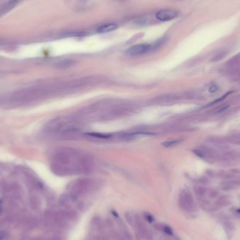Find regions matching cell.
<instances>
[{"label": "cell", "mask_w": 240, "mask_h": 240, "mask_svg": "<svg viewBox=\"0 0 240 240\" xmlns=\"http://www.w3.org/2000/svg\"><path fill=\"white\" fill-rule=\"evenodd\" d=\"M125 217L127 222L131 225V226H136V217L133 215L132 213L127 212L125 214Z\"/></svg>", "instance_id": "cell-11"}, {"label": "cell", "mask_w": 240, "mask_h": 240, "mask_svg": "<svg viewBox=\"0 0 240 240\" xmlns=\"http://www.w3.org/2000/svg\"><path fill=\"white\" fill-rule=\"evenodd\" d=\"M223 226L225 227V228H226V231H227V232H230V233L231 232H233L234 229H235V227H234L233 225L231 223H230V222H228V221L224 222V223H223Z\"/></svg>", "instance_id": "cell-14"}, {"label": "cell", "mask_w": 240, "mask_h": 240, "mask_svg": "<svg viewBox=\"0 0 240 240\" xmlns=\"http://www.w3.org/2000/svg\"><path fill=\"white\" fill-rule=\"evenodd\" d=\"M218 89H219V87H218L217 84H212L211 86L209 87V92L210 93H215L218 92Z\"/></svg>", "instance_id": "cell-20"}, {"label": "cell", "mask_w": 240, "mask_h": 240, "mask_svg": "<svg viewBox=\"0 0 240 240\" xmlns=\"http://www.w3.org/2000/svg\"><path fill=\"white\" fill-rule=\"evenodd\" d=\"M179 205L183 210L192 212L195 210L196 204L192 194L187 190H183L179 196Z\"/></svg>", "instance_id": "cell-3"}, {"label": "cell", "mask_w": 240, "mask_h": 240, "mask_svg": "<svg viewBox=\"0 0 240 240\" xmlns=\"http://www.w3.org/2000/svg\"><path fill=\"white\" fill-rule=\"evenodd\" d=\"M136 226L137 227L139 234L141 235L142 238L147 240H152V235L150 230H149L143 222L138 217H136Z\"/></svg>", "instance_id": "cell-5"}, {"label": "cell", "mask_w": 240, "mask_h": 240, "mask_svg": "<svg viewBox=\"0 0 240 240\" xmlns=\"http://www.w3.org/2000/svg\"><path fill=\"white\" fill-rule=\"evenodd\" d=\"M95 181L89 178H81L76 181L72 185L70 196L73 202L77 201L80 196L92 192L96 188Z\"/></svg>", "instance_id": "cell-2"}, {"label": "cell", "mask_w": 240, "mask_h": 240, "mask_svg": "<svg viewBox=\"0 0 240 240\" xmlns=\"http://www.w3.org/2000/svg\"><path fill=\"white\" fill-rule=\"evenodd\" d=\"M111 236L114 240H126L125 237L121 235L120 234H119L117 232H114H114H112Z\"/></svg>", "instance_id": "cell-15"}, {"label": "cell", "mask_w": 240, "mask_h": 240, "mask_svg": "<svg viewBox=\"0 0 240 240\" xmlns=\"http://www.w3.org/2000/svg\"><path fill=\"white\" fill-rule=\"evenodd\" d=\"M236 213H237V214L240 215V209H237V210H236Z\"/></svg>", "instance_id": "cell-24"}, {"label": "cell", "mask_w": 240, "mask_h": 240, "mask_svg": "<svg viewBox=\"0 0 240 240\" xmlns=\"http://www.w3.org/2000/svg\"><path fill=\"white\" fill-rule=\"evenodd\" d=\"M152 47L148 44H139L129 48L126 51V54L129 56H138L143 55L151 50Z\"/></svg>", "instance_id": "cell-4"}, {"label": "cell", "mask_w": 240, "mask_h": 240, "mask_svg": "<svg viewBox=\"0 0 240 240\" xmlns=\"http://www.w3.org/2000/svg\"><path fill=\"white\" fill-rule=\"evenodd\" d=\"M8 237V233L6 230H0V240H6Z\"/></svg>", "instance_id": "cell-19"}, {"label": "cell", "mask_w": 240, "mask_h": 240, "mask_svg": "<svg viewBox=\"0 0 240 240\" xmlns=\"http://www.w3.org/2000/svg\"><path fill=\"white\" fill-rule=\"evenodd\" d=\"M56 159L58 171L61 175L87 174L93 166L92 158L73 149L62 151Z\"/></svg>", "instance_id": "cell-1"}, {"label": "cell", "mask_w": 240, "mask_h": 240, "mask_svg": "<svg viewBox=\"0 0 240 240\" xmlns=\"http://www.w3.org/2000/svg\"><path fill=\"white\" fill-rule=\"evenodd\" d=\"M229 108V106H225V107H223V108H221L220 109V110H218V113H220V112H223V111H225V110H227V108Z\"/></svg>", "instance_id": "cell-23"}, {"label": "cell", "mask_w": 240, "mask_h": 240, "mask_svg": "<svg viewBox=\"0 0 240 240\" xmlns=\"http://www.w3.org/2000/svg\"><path fill=\"white\" fill-rule=\"evenodd\" d=\"M217 194H218L217 192H215V191L213 190L210 193V194H209V196H210V197H211V198H214V197L217 196Z\"/></svg>", "instance_id": "cell-22"}, {"label": "cell", "mask_w": 240, "mask_h": 240, "mask_svg": "<svg viewBox=\"0 0 240 240\" xmlns=\"http://www.w3.org/2000/svg\"><path fill=\"white\" fill-rule=\"evenodd\" d=\"M164 43V41L163 39H160V40H159L158 42H157L155 44H154V47H155V48H158L161 45H162V44Z\"/></svg>", "instance_id": "cell-21"}, {"label": "cell", "mask_w": 240, "mask_h": 240, "mask_svg": "<svg viewBox=\"0 0 240 240\" xmlns=\"http://www.w3.org/2000/svg\"><path fill=\"white\" fill-rule=\"evenodd\" d=\"M117 28V25H116V24H114V23L105 24V25L100 26L98 28V30H97V32H98V33H106V32L113 31V30H116Z\"/></svg>", "instance_id": "cell-8"}, {"label": "cell", "mask_w": 240, "mask_h": 240, "mask_svg": "<svg viewBox=\"0 0 240 240\" xmlns=\"http://www.w3.org/2000/svg\"><path fill=\"white\" fill-rule=\"evenodd\" d=\"M87 135L92 136V137H94V138H110V135H105V134H102V133H87Z\"/></svg>", "instance_id": "cell-12"}, {"label": "cell", "mask_w": 240, "mask_h": 240, "mask_svg": "<svg viewBox=\"0 0 240 240\" xmlns=\"http://www.w3.org/2000/svg\"><path fill=\"white\" fill-rule=\"evenodd\" d=\"M160 229H161V230H162L164 232L166 233V235H173V230H172V229L169 226H166V225H164V226H161Z\"/></svg>", "instance_id": "cell-13"}, {"label": "cell", "mask_w": 240, "mask_h": 240, "mask_svg": "<svg viewBox=\"0 0 240 240\" xmlns=\"http://www.w3.org/2000/svg\"><path fill=\"white\" fill-rule=\"evenodd\" d=\"M75 64V61L71 59H65L60 60L56 64V68L61 70H65L70 68Z\"/></svg>", "instance_id": "cell-9"}, {"label": "cell", "mask_w": 240, "mask_h": 240, "mask_svg": "<svg viewBox=\"0 0 240 240\" xmlns=\"http://www.w3.org/2000/svg\"><path fill=\"white\" fill-rule=\"evenodd\" d=\"M195 192L197 193V195L202 197V196H203L204 194L206 193V189H205L204 187H198L195 190Z\"/></svg>", "instance_id": "cell-17"}, {"label": "cell", "mask_w": 240, "mask_h": 240, "mask_svg": "<svg viewBox=\"0 0 240 240\" xmlns=\"http://www.w3.org/2000/svg\"><path fill=\"white\" fill-rule=\"evenodd\" d=\"M144 218L145 220H146L148 222H149V223H153V222L154 221V217L153 216V215L149 214V213H145Z\"/></svg>", "instance_id": "cell-18"}, {"label": "cell", "mask_w": 240, "mask_h": 240, "mask_svg": "<svg viewBox=\"0 0 240 240\" xmlns=\"http://www.w3.org/2000/svg\"><path fill=\"white\" fill-rule=\"evenodd\" d=\"M20 1L21 0H8L0 8V17L3 16L4 15L13 10L15 7H17V5L19 4Z\"/></svg>", "instance_id": "cell-7"}, {"label": "cell", "mask_w": 240, "mask_h": 240, "mask_svg": "<svg viewBox=\"0 0 240 240\" xmlns=\"http://www.w3.org/2000/svg\"><path fill=\"white\" fill-rule=\"evenodd\" d=\"M179 141H167V142H165L163 143V145L166 148H171V147H174L175 146V145H176L177 144L179 143Z\"/></svg>", "instance_id": "cell-16"}, {"label": "cell", "mask_w": 240, "mask_h": 240, "mask_svg": "<svg viewBox=\"0 0 240 240\" xmlns=\"http://www.w3.org/2000/svg\"><path fill=\"white\" fill-rule=\"evenodd\" d=\"M72 202H74L70 195H63L60 199V205L64 206V207H68L69 206H70Z\"/></svg>", "instance_id": "cell-10"}, {"label": "cell", "mask_w": 240, "mask_h": 240, "mask_svg": "<svg viewBox=\"0 0 240 240\" xmlns=\"http://www.w3.org/2000/svg\"><path fill=\"white\" fill-rule=\"evenodd\" d=\"M177 16V13L172 10H162L156 14L157 19L162 21H169Z\"/></svg>", "instance_id": "cell-6"}]
</instances>
